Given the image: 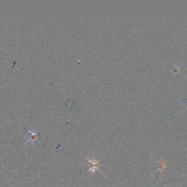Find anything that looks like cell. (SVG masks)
Listing matches in <instances>:
<instances>
[{"label":"cell","mask_w":187,"mask_h":187,"mask_svg":"<svg viewBox=\"0 0 187 187\" xmlns=\"http://www.w3.org/2000/svg\"><path fill=\"white\" fill-rule=\"evenodd\" d=\"M184 78H186V80H187V78H186V77H184Z\"/></svg>","instance_id":"obj_1"}]
</instances>
